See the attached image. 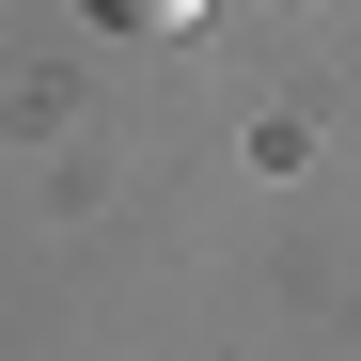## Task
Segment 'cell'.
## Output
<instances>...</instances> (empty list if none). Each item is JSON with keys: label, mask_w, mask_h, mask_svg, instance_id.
<instances>
[{"label": "cell", "mask_w": 361, "mask_h": 361, "mask_svg": "<svg viewBox=\"0 0 361 361\" xmlns=\"http://www.w3.org/2000/svg\"><path fill=\"white\" fill-rule=\"evenodd\" d=\"M94 16H110V32H189L204 0H94Z\"/></svg>", "instance_id": "obj_1"}]
</instances>
